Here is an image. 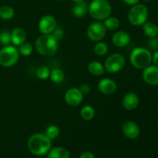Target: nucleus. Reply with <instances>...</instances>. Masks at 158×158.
<instances>
[{
    "mask_svg": "<svg viewBox=\"0 0 158 158\" xmlns=\"http://www.w3.org/2000/svg\"><path fill=\"white\" fill-rule=\"evenodd\" d=\"M29 151L35 156H43L47 154L52 148V140L43 134H34L27 142Z\"/></svg>",
    "mask_w": 158,
    "mask_h": 158,
    "instance_id": "nucleus-1",
    "label": "nucleus"
},
{
    "mask_svg": "<svg viewBox=\"0 0 158 158\" xmlns=\"http://www.w3.org/2000/svg\"><path fill=\"white\" fill-rule=\"evenodd\" d=\"M35 46L40 55L49 57L57 52L59 43L51 34H42L35 40Z\"/></svg>",
    "mask_w": 158,
    "mask_h": 158,
    "instance_id": "nucleus-2",
    "label": "nucleus"
},
{
    "mask_svg": "<svg viewBox=\"0 0 158 158\" xmlns=\"http://www.w3.org/2000/svg\"><path fill=\"white\" fill-rule=\"evenodd\" d=\"M88 12L94 19L102 21L110 16L112 7L107 0H93L88 6Z\"/></svg>",
    "mask_w": 158,
    "mask_h": 158,
    "instance_id": "nucleus-3",
    "label": "nucleus"
},
{
    "mask_svg": "<svg viewBox=\"0 0 158 158\" xmlns=\"http://www.w3.org/2000/svg\"><path fill=\"white\" fill-rule=\"evenodd\" d=\"M130 61L134 67L143 69L152 63V54L146 48L137 47L131 52Z\"/></svg>",
    "mask_w": 158,
    "mask_h": 158,
    "instance_id": "nucleus-4",
    "label": "nucleus"
},
{
    "mask_svg": "<svg viewBox=\"0 0 158 158\" xmlns=\"http://www.w3.org/2000/svg\"><path fill=\"white\" fill-rule=\"evenodd\" d=\"M148 17V9L143 4L132 6L127 14V19L130 23L135 26H143L147 22Z\"/></svg>",
    "mask_w": 158,
    "mask_h": 158,
    "instance_id": "nucleus-5",
    "label": "nucleus"
},
{
    "mask_svg": "<svg viewBox=\"0 0 158 158\" xmlns=\"http://www.w3.org/2000/svg\"><path fill=\"white\" fill-rule=\"evenodd\" d=\"M18 48L15 46H6L0 49V65L3 67H11L15 65L19 59Z\"/></svg>",
    "mask_w": 158,
    "mask_h": 158,
    "instance_id": "nucleus-6",
    "label": "nucleus"
},
{
    "mask_svg": "<svg viewBox=\"0 0 158 158\" xmlns=\"http://www.w3.org/2000/svg\"><path fill=\"white\" fill-rule=\"evenodd\" d=\"M126 64V59L120 53H113L106 58L104 63V68L110 73H116L123 69Z\"/></svg>",
    "mask_w": 158,
    "mask_h": 158,
    "instance_id": "nucleus-7",
    "label": "nucleus"
},
{
    "mask_svg": "<svg viewBox=\"0 0 158 158\" xmlns=\"http://www.w3.org/2000/svg\"><path fill=\"white\" fill-rule=\"evenodd\" d=\"M106 33V28L100 21L91 23L87 28V36L93 42L101 41L105 37Z\"/></svg>",
    "mask_w": 158,
    "mask_h": 158,
    "instance_id": "nucleus-8",
    "label": "nucleus"
},
{
    "mask_svg": "<svg viewBox=\"0 0 158 158\" xmlns=\"http://www.w3.org/2000/svg\"><path fill=\"white\" fill-rule=\"evenodd\" d=\"M39 30L42 34H51L56 27V19L51 15H46L39 22Z\"/></svg>",
    "mask_w": 158,
    "mask_h": 158,
    "instance_id": "nucleus-9",
    "label": "nucleus"
},
{
    "mask_svg": "<svg viewBox=\"0 0 158 158\" xmlns=\"http://www.w3.org/2000/svg\"><path fill=\"white\" fill-rule=\"evenodd\" d=\"M64 99L69 106H77L83 101V94L80 92L79 88H70L65 94Z\"/></svg>",
    "mask_w": 158,
    "mask_h": 158,
    "instance_id": "nucleus-10",
    "label": "nucleus"
},
{
    "mask_svg": "<svg viewBox=\"0 0 158 158\" xmlns=\"http://www.w3.org/2000/svg\"><path fill=\"white\" fill-rule=\"evenodd\" d=\"M143 79L144 82L151 86L158 84V66L155 65H150L143 69Z\"/></svg>",
    "mask_w": 158,
    "mask_h": 158,
    "instance_id": "nucleus-11",
    "label": "nucleus"
},
{
    "mask_svg": "<svg viewBox=\"0 0 158 158\" xmlns=\"http://www.w3.org/2000/svg\"><path fill=\"white\" fill-rule=\"evenodd\" d=\"M122 131H123L125 137L131 139V140L137 138L140 133L139 126L137 123H135L133 120H127V121L124 122L123 127H122Z\"/></svg>",
    "mask_w": 158,
    "mask_h": 158,
    "instance_id": "nucleus-12",
    "label": "nucleus"
},
{
    "mask_svg": "<svg viewBox=\"0 0 158 158\" xmlns=\"http://www.w3.org/2000/svg\"><path fill=\"white\" fill-rule=\"evenodd\" d=\"M98 89L101 94L105 95H110L117 90V85L114 80L110 78H103L99 81Z\"/></svg>",
    "mask_w": 158,
    "mask_h": 158,
    "instance_id": "nucleus-13",
    "label": "nucleus"
},
{
    "mask_svg": "<svg viewBox=\"0 0 158 158\" xmlns=\"http://www.w3.org/2000/svg\"><path fill=\"white\" fill-rule=\"evenodd\" d=\"M131 35L125 31H118L112 36V43L117 47H124L131 42Z\"/></svg>",
    "mask_w": 158,
    "mask_h": 158,
    "instance_id": "nucleus-14",
    "label": "nucleus"
},
{
    "mask_svg": "<svg viewBox=\"0 0 158 158\" xmlns=\"http://www.w3.org/2000/svg\"><path fill=\"white\" fill-rule=\"evenodd\" d=\"M139 97L134 93H128L123 97L122 100V105L127 110H134L139 104Z\"/></svg>",
    "mask_w": 158,
    "mask_h": 158,
    "instance_id": "nucleus-15",
    "label": "nucleus"
},
{
    "mask_svg": "<svg viewBox=\"0 0 158 158\" xmlns=\"http://www.w3.org/2000/svg\"><path fill=\"white\" fill-rule=\"evenodd\" d=\"M11 33V43L15 46H19L26 40V32L23 28L16 27L12 29Z\"/></svg>",
    "mask_w": 158,
    "mask_h": 158,
    "instance_id": "nucleus-16",
    "label": "nucleus"
},
{
    "mask_svg": "<svg viewBox=\"0 0 158 158\" xmlns=\"http://www.w3.org/2000/svg\"><path fill=\"white\" fill-rule=\"evenodd\" d=\"M47 158H69V151L63 147L51 148L47 153Z\"/></svg>",
    "mask_w": 158,
    "mask_h": 158,
    "instance_id": "nucleus-17",
    "label": "nucleus"
},
{
    "mask_svg": "<svg viewBox=\"0 0 158 158\" xmlns=\"http://www.w3.org/2000/svg\"><path fill=\"white\" fill-rule=\"evenodd\" d=\"M88 71L90 74L94 76H101L104 74L105 68L104 66L100 62L92 61L88 64Z\"/></svg>",
    "mask_w": 158,
    "mask_h": 158,
    "instance_id": "nucleus-18",
    "label": "nucleus"
},
{
    "mask_svg": "<svg viewBox=\"0 0 158 158\" xmlns=\"http://www.w3.org/2000/svg\"><path fill=\"white\" fill-rule=\"evenodd\" d=\"M88 12V5L85 1L75 3L73 7V13L77 18H83Z\"/></svg>",
    "mask_w": 158,
    "mask_h": 158,
    "instance_id": "nucleus-19",
    "label": "nucleus"
},
{
    "mask_svg": "<svg viewBox=\"0 0 158 158\" xmlns=\"http://www.w3.org/2000/svg\"><path fill=\"white\" fill-rule=\"evenodd\" d=\"M143 31L149 38H155L158 35V26L151 22H146L143 25Z\"/></svg>",
    "mask_w": 158,
    "mask_h": 158,
    "instance_id": "nucleus-20",
    "label": "nucleus"
},
{
    "mask_svg": "<svg viewBox=\"0 0 158 158\" xmlns=\"http://www.w3.org/2000/svg\"><path fill=\"white\" fill-rule=\"evenodd\" d=\"M80 114L83 120L89 121L92 120L95 116V110H94V108L90 105H85L80 110Z\"/></svg>",
    "mask_w": 158,
    "mask_h": 158,
    "instance_id": "nucleus-21",
    "label": "nucleus"
},
{
    "mask_svg": "<svg viewBox=\"0 0 158 158\" xmlns=\"http://www.w3.org/2000/svg\"><path fill=\"white\" fill-rule=\"evenodd\" d=\"M105 28L106 30L110 31H114L117 30L120 26V20L114 16H109L104 19V23H103Z\"/></svg>",
    "mask_w": 158,
    "mask_h": 158,
    "instance_id": "nucleus-22",
    "label": "nucleus"
},
{
    "mask_svg": "<svg viewBox=\"0 0 158 158\" xmlns=\"http://www.w3.org/2000/svg\"><path fill=\"white\" fill-rule=\"evenodd\" d=\"M15 15L13 8L9 6H2L0 7V19L3 20L12 19Z\"/></svg>",
    "mask_w": 158,
    "mask_h": 158,
    "instance_id": "nucleus-23",
    "label": "nucleus"
},
{
    "mask_svg": "<svg viewBox=\"0 0 158 158\" xmlns=\"http://www.w3.org/2000/svg\"><path fill=\"white\" fill-rule=\"evenodd\" d=\"M51 81L55 83H60L64 80L65 73L61 69L56 68L50 71V75H49Z\"/></svg>",
    "mask_w": 158,
    "mask_h": 158,
    "instance_id": "nucleus-24",
    "label": "nucleus"
},
{
    "mask_svg": "<svg viewBox=\"0 0 158 158\" xmlns=\"http://www.w3.org/2000/svg\"><path fill=\"white\" fill-rule=\"evenodd\" d=\"M108 50H109V47H108L107 44L104 42H97L94 47V53L99 56H105L108 52Z\"/></svg>",
    "mask_w": 158,
    "mask_h": 158,
    "instance_id": "nucleus-25",
    "label": "nucleus"
},
{
    "mask_svg": "<svg viewBox=\"0 0 158 158\" xmlns=\"http://www.w3.org/2000/svg\"><path fill=\"white\" fill-rule=\"evenodd\" d=\"M18 50L20 55L23 56H29L33 52V46L30 43L25 42L24 43L19 46Z\"/></svg>",
    "mask_w": 158,
    "mask_h": 158,
    "instance_id": "nucleus-26",
    "label": "nucleus"
},
{
    "mask_svg": "<svg viewBox=\"0 0 158 158\" xmlns=\"http://www.w3.org/2000/svg\"><path fill=\"white\" fill-rule=\"evenodd\" d=\"M60 130L58 126H56V125H50V126H49L46 128L45 134L52 140L57 138L59 135H60Z\"/></svg>",
    "mask_w": 158,
    "mask_h": 158,
    "instance_id": "nucleus-27",
    "label": "nucleus"
},
{
    "mask_svg": "<svg viewBox=\"0 0 158 158\" xmlns=\"http://www.w3.org/2000/svg\"><path fill=\"white\" fill-rule=\"evenodd\" d=\"M50 75V69L46 66H41L37 69L36 77L41 80H47Z\"/></svg>",
    "mask_w": 158,
    "mask_h": 158,
    "instance_id": "nucleus-28",
    "label": "nucleus"
},
{
    "mask_svg": "<svg viewBox=\"0 0 158 158\" xmlns=\"http://www.w3.org/2000/svg\"><path fill=\"white\" fill-rule=\"evenodd\" d=\"M11 43V33L7 30H3L0 32V44L3 46H9Z\"/></svg>",
    "mask_w": 158,
    "mask_h": 158,
    "instance_id": "nucleus-29",
    "label": "nucleus"
},
{
    "mask_svg": "<svg viewBox=\"0 0 158 158\" xmlns=\"http://www.w3.org/2000/svg\"><path fill=\"white\" fill-rule=\"evenodd\" d=\"M51 35L53 36V38L55 39V40H56L57 41H59V40H62V39L63 38V36H64V31H63L61 28L57 27L56 26V29L52 31Z\"/></svg>",
    "mask_w": 158,
    "mask_h": 158,
    "instance_id": "nucleus-30",
    "label": "nucleus"
},
{
    "mask_svg": "<svg viewBox=\"0 0 158 158\" xmlns=\"http://www.w3.org/2000/svg\"><path fill=\"white\" fill-rule=\"evenodd\" d=\"M79 89L83 95H86V94H89V91H90V86L88 83H83L80 86Z\"/></svg>",
    "mask_w": 158,
    "mask_h": 158,
    "instance_id": "nucleus-31",
    "label": "nucleus"
},
{
    "mask_svg": "<svg viewBox=\"0 0 158 158\" xmlns=\"http://www.w3.org/2000/svg\"><path fill=\"white\" fill-rule=\"evenodd\" d=\"M148 46L149 47L151 48V49H158V40L157 39V37L155 38H150L149 40V43H148Z\"/></svg>",
    "mask_w": 158,
    "mask_h": 158,
    "instance_id": "nucleus-32",
    "label": "nucleus"
},
{
    "mask_svg": "<svg viewBox=\"0 0 158 158\" xmlns=\"http://www.w3.org/2000/svg\"><path fill=\"white\" fill-rule=\"evenodd\" d=\"M80 158H95V156L91 152L86 151V152H83V154H81V155L80 156Z\"/></svg>",
    "mask_w": 158,
    "mask_h": 158,
    "instance_id": "nucleus-33",
    "label": "nucleus"
},
{
    "mask_svg": "<svg viewBox=\"0 0 158 158\" xmlns=\"http://www.w3.org/2000/svg\"><path fill=\"white\" fill-rule=\"evenodd\" d=\"M152 62L155 66H158V50L156 51L152 55Z\"/></svg>",
    "mask_w": 158,
    "mask_h": 158,
    "instance_id": "nucleus-34",
    "label": "nucleus"
},
{
    "mask_svg": "<svg viewBox=\"0 0 158 158\" xmlns=\"http://www.w3.org/2000/svg\"><path fill=\"white\" fill-rule=\"evenodd\" d=\"M122 1L126 4L130 5V6H134V5L139 3L140 0H122Z\"/></svg>",
    "mask_w": 158,
    "mask_h": 158,
    "instance_id": "nucleus-35",
    "label": "nucleus"
},
{
    "mask_svg": "<svg viewBox=\"0 0 158 158\" xmlns=\"http://www.w3.org/2000/svg\"><path fill=\"white\" fill-rule=\"evenodd\" d=\"M73 2H74L75 3H79V2H83L84 0H72Z\"/></svg>",
    "mask_w": 158,
    "mask_h": 158,
    "instance_id": "nucleus-36",
    "label": "nucleus"
},
{
    "mask_svg": "<svg viewBox=\"0 0 158 158\" xmlns=\"http://www.w3.org/2000/svg\"><path fill=\"white\" fill-rule=\"evenodd\" d=\"M142 1H143V2H151V0H142Z\"/></svg>",
    "mask_w": 158,
    "mask_h": 158,
    "instance_id": "nucleus-37",
    "label": "nucleus"
},
{
    "mask_svg": "<svg viewBox=\"0 0 158 158\" xmlns=\"http://www.w3.org/2000/svg\"><path fill=\"white\" fill-rule=\"evenodd\" d=\"M59 1H62V0H59Z\"/></svg>",
    "mask_w": 158,
    "mask_h": 158,
    "instance_id": "nucleus-38",
    "label": "nucleus"
}]
</instances>
